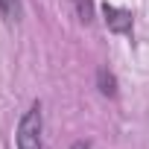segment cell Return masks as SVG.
Listing matches in <instances>:
<instances>
[{"mask_svg":"<svg viewBox=\"0 0 149 149\" xmlns=\"http://www.w3.org/2000/svg\"><path fill=\"white\" fill-rule=\"evenodd\" d=\"M41 132H44V111H41V102L35 100V102L29 105V111H26V114L21 117V123H18L15 146H18V149H44Z\"/></svg>","mask_w":149,"mask_h":149,"instance_id":"1","label":"cell"},{"mask_svg":"<svg viewBox=\"0 0 149 149\" xmlns=\"http://www.w3.org/2000/svg\"><path fill=\"white\" fill-rule=\"evenodd\" d=\"M102 15H105V26L111 29V32H117V35H126V32H132V12H126V9H120V6H102Z\"/></svg>","mask_w":149,"mask_h":149,"instance_id":"2","label":"cell"},{"mask_svg":"<svg viewBox=\"0 0 149 149\" xmlns=\"http://www.w3.org/2000/svg\"><path fill=\"white\" fill-rule=\"evenodd\" d=\"M0 18L6 24H18L24 18V3L21 0H0Z\"/></svg>","mask_w":149,"mask_h":149,"instance_id":"3","label":"cell"},{"mask_svg":"<svg viewBox=\"0 0 149 149\" xmlns=\"http://www.w3.org/2000/svg\"><path fill=\"white\" fill-rule=\"evenodd\" d=\"M97 82H100V91L105 97H117V79H114V73H108L105 67L97 70Z\"/></svg>","mask_w":149,"mask_h":149,"instance_id":"4","label":"cell"},{"mask_svg":"<svg viewBox=\"0 0 149 149\" xmlns=\"http://www.w3.org/2000/svg\"><path fill=\"white\" fill-rule=\"evenodd\" d=\"M73 3H76V15H79V21L91 24V18H94V0H73Z\"/></svg>","mask_w":149,"mask_h":149,"instance_id":"5","label":"cell"},{"mask_svg":"<svg viewBox=\"0 0 149 149\" xmlns=\"http://www.w3.org/2000/svg\"><path fill=\"white\" fill-rule=\"evenodd\" d=\"M70 149H91V143H88V140H76V143H73Z\"/></svg>","mask_w":149,"mask_h":149,"instance_id":"6","label":"cell"}]
</instances>
